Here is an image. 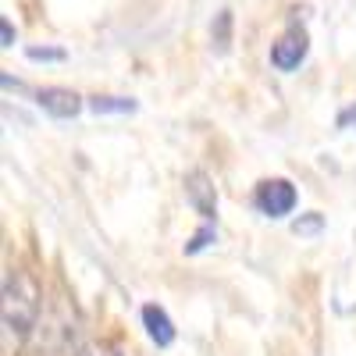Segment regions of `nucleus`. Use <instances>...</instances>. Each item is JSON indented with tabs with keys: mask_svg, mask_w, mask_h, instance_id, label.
Returning <instances> with one entry per match:
<instances>
[{
	"mask_svg": "<svg viewBox=\"0 0 356 356\" xmlns=\"http://www.w3.org/2000/svg\"><path fill=\"white\" fill-rule=\"evenodd\" d=\"M40 310L43 296L33 275H25L22 267H8L4 282H0V324H4V349H22L33 332L40 328Z\"/></svg>",
	"mask_w": 356,
	"mask_h": 356,
	"instance_id": "obj_1",
	"label": "nucleus"
},
{
	"mask_svg": "<svg viewBox=\"0 0 356 356\" xmlns=\"http://www.w3.org/2000/svg\"><path fill=\"white\" fill-rule=\"evenodd\" d=\"M296 203H300V193L289 178H264V182L253 189V207L257 214L271 218V221H282L296 211Z\"/></svg>",
	"mask_w": 356,
	"mask_h": 356,
	"instance_id": "obj_2",
	"label": "nucleus"
},
{
	"mask_svg": "<svg viewBox=\"0 0 356 356\" xmlns=\"http://www.w3.org/2000/svg\"><path fill=\"white\" fill-rule=\"evenodd\" d=\"M307 54H310V36H307V29L303 25H289L285 33L271 43V54H267V61H271L275 72L282 75H292L296 68H300L307 61Z\"/></svg>",
	"mask_w": 356,
	"mask_h": 356,
	"instance_id": "obj_3",
	"label": "nucleus"
},
{
	"mask_svg": "<svg viewBox=\"0 0 356 356\" xmlns=\"http://www.w3.org/2000/svg\"><path fill=\"white\" fill-rule=\"evenodd\" d=\"M36 104L43 114L57 118V122H68V118H75L82 111V97L75 93V89H65V86H47L36 93Z\"/></svg>",
	"mask_w": 356,
	"mask_h": 356,
	"instance_id": "obj_4",
	"label": "nucleus"
},
{
	"mask_svg": "<svg viewBox=\"0 0 356 356\" xmlns=\"http://www.w3.org/2000/svg\"><path fill=\"white\" fill-rule=\"evenodd\" d=\"M186 200H189V207H193V211H196L207 225L214 221V214H218V193H214L211 178H207L203 171H193V175L186 178Z\"/></svg>",
	"mask_w": 356,
	"mask_h": 356,
	"instance_id": "obj_5",
	"label": "nucleus"
},
{
	"mask_svg": "<svg viewBox=\"0 0 356 356\" xmlns=\"http://www.w3.org/2000/svg\"><path fill=\"white\" fill-rule=\"evenodd\" d=\"M143 328H146V335H150V342L157 346V349H168L171 342H175V321L168 317V310L164 307H157V303H146L143 307Z\"/></svg>",
	"mask_w": 356,
	"mask_h": 356,
	"instance_id": "obj_6",
	"label": "nucleus"
},
{
	"mask_svg": "<svg viewBox=\"0 0 356 356\" xmlns=\"http://www.w3.org/2000/svg\"><path fill=\"white\" fill-rule=\"evenodd\" d=\"M89 111L93 114H132L136 100L132 97H89Z\"/></svg>",
	"mask_w": 356,
	"mask_h": 356,
	"instance_id": "obj_7",
	"label": "nucleus"
},
{
	"mask_svg": "<svg viewBox=\"0 0 356 356\" xmlns=\"http://www.w3.org/2000/svg\"><path fill=\"white\" fill-rule=\"evenodd\" d=\"M211 40H214L218 54L228 50V43H232V11H218V18L211 25Z\"/></svg>",
	"mask_w": 356,
	"mask_h": 356,
	"instance_id": "obj_8",
	"label": "nucleus"
},
{
	"mask_svg": "<svg viewBox=\"0 0 356 356\" xmlns=\"http://www.w3.org/2000/svg\"><path fill=\"white\" fill-rule=\"evenodd\" d=\"M214 239H218V228H214V225H203V228L193 235V239L186 243V253H189V257H196V253H203L207 246H211Z\"/></svg>",
	"mask_w": 356,
	"mask_h": 356,
	"instance_id": "obj_9",
	"label": "nucleus"
},
{
	"mask_svg": "<svg viewBox=\"0 0 356 356\" xmlns=\"http://www.w3.org/2000/svg\"><path fill=\"white\" fill-rule=\"evenodd\" d=\"M25 57H29V61H36V65H40V61H43V65H54V61H65L68 54H65L61 47H29Z\"/></svg>",
	"mask_w": 356,
	"mask_h": 356,
	"instance_id": "obj_10",
	"label": "nucleus"
},
{
	"mask_svg": "<svg viewBox=\"0 0 356 356\" xmlns=\"http://www.w3.org/2000/svg\"><path fill=\"white\" fill-rule=\"evenodd\" d=\"M292 228H296V235H314V232H321V214H307L303 221H296Z\"/></svg>",
	"mask_w": 356,
	"mask_h": 356,
	"instance_id": "obj_11",
	"label": "nucleus"
},
{
	"mask_svg": "<svg viewBox=\"0 0 356 356\" xmlns=\"http://www.w3.org/2000/svg\"><path fill=\"white\" fill-rule=\"evenodd\" d=\"M75 356H122L114 346H89V349H79Z\"/></svg>",
	"mask_w": 356,
	"mask_h": 356,
	"instance_id": "obj_12",
	"label": "nucleus"
},
{
	"mask_svg": "<svg viewBox=\"0 0 356 356\" xmlns=\"http://www.w3.org/2000/svg\"><path fill=\"white\" fill-rule=\"evenodd\" d=\"M339 129H356V104L339 114Z\"/></svg>",
	"mask_w": 356,
	"mask_h": 356,
	"instance_id": "obj_13",
	"label": "nucleus"
},
{
	"mask_svg": "<svg viewBox=\"0 0 356 356\" xmlns=\"http://www.w3.org/2000/svg\"><path fill=\"white\" fill-rule=\"evenodd\" d=\"M0 36H4V47H15V25H11V18H4V22H0Z\"/></svg>",
	"mask_w": 356,
	"mask_h": 356,
	"instance_id": "obj_14",
	"label": "nucleus"
}]
</instances>
